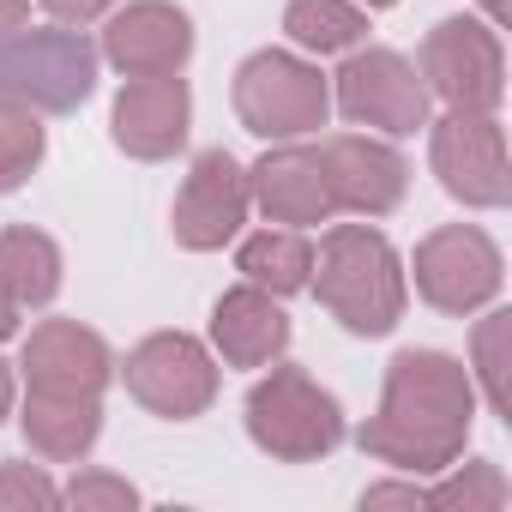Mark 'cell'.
<instances>
[{
  "label": "cell",
  "mask_w": 512,
  "mask_h": 512,
  "mask_svg": "<svg viewBox=\"0 0 512 512\" xmlns=\"http://www.w3.org/2000/svg\"><path fill=\"white\" fill-rule=\"evenodd\" d=\"M476 422V380L446 350H404L386 368L380 410L362 422V452L404 470V476H440L464 458Z\"/></svg>",
  "instance_id": "cell-1"
},
{
  "label": "cell",
  "mask_w": 512,
  "mask_h": 512,
  "mask_svg": "<svg viewBox=\"0 0 512 512\" xmlns=\"http://www.w3.org/2000/svg\"><path fill=\"white\" fill-rule=\"evenodd\" d=\"M308 284H314L320 308L356 338H386L404 320V266H398L392 241L368 223H332L326 229Z\"/></svg>",
  "instance_id": "cell-2"
},
{
  "label": "cell",
  "mask_w": 512,
  "mask_h": 512,
  "mask_svg": "<svg viewBox=\"0 0 512 512\" xmlns=\"http://www.w3.org/2000/svg\"><path fill=\"white\" fill-rule=\"evenodd\" d=\"M247 440L278 464H320L344 440V410L308 368H272L247 392Z\"/></svg>",
  "instance_id": "cell-3"
},
{
  "label": "cell",
  "mask_w": 512,
  "mask_h": 512,
  "mask_svg": "<svg viewBox=\"0 0 512 512\" xmlns=\"http://www.w3.org/2000/svg\"><path fill=\"white\" fill-rule=\"evenodd\" d=\"M97 91V49L85 31L55 25V31H7L0 37V97L25 103L37 115H73Z\"/></svg>",
  "instance_id": "cell-4"
},
{
  "label": "cell",
  "mask_w": 512,
  "mask_h": 512,
  "mask_svg": "<svg viewBox=\"0 0 512 512\" xmlns=\"http://www.w3.org/2000/svg\"><path fill=\"white\" fill-rule=\"evenodd\" d=\"M235 115L260 139H302V133L326 127L332 85L320 79L314 61H302L290 49H260L235 73Z\"/></svg>",
  "instance_id": "cell-5"
},
{
  "label": "cell",
  "mask_w": 512,
  "mask_h": 512,
  "mask_svg": "<svg viewBox=\"0 0 512 512\" xmlns=\"http://www.w3.org/2000/svg\"><path fill=\"white\" fill-rule=\"evenodd\" d=\"M422 85L428 97H440L452 115H494L506 97V55L494 25L476 19H440L422 37Z\"/></svg>",
  "instance_id": "cell-6"
},
{
  "label": "cell",
  "mask_w": 512,
  "mask_h": 512,
  "mask_svg": "<svg viewBox=\"0 0 512 512\" xmlns=\"http://www.w3.org/2000/svg\"><path fill=\"white\" fill-rule=\"evenodd\" d=\"M121 380L163 422H193L217 398V362L187 332H151L145 344H133L127 362H121Z\"/></svg>",
  "instance_id": "cell-7"
},
{
  "label": "cell",
  "mask_w": 512,
  "mask_h": 512,
  "mask_svg": "<svg viewBox=\"0 0 512 512\" xmlns=\"http://www.w3.org/2000/svg\"><path fill=\"white\" fill-rule=\"evenodd\" d=\"M332 103L344 109L350 127H374V133H416L428 127V85L422 73L398 55V49H350L344 67H338V91Z\"/></svg>",
  "instance_id": "cell-8"
},
{
  "label": "cell",
  "mask_w": 512,
  "mask_h": 512,
  "mask_svg": "<svg viewBox=\"0 0 512 512\" xmlns=\"http://www.w3.org/2000/svg\"><path fill=\"white\" fill-rule=\"evenodd\" d=\"M416 296L440 314H476L500 296L506 266H500V247L476 229V223H446L416 247Z\"/></svg>",
  "instance_id": "cell-9"
},
{
  "label": "cell",
  "mask_w": 512,
  "mask_h": 512,
  "mask_svg": "<svg viewBox=\"0 0 512 512\" xmlns=\"http://www.w3.org/2000/svg\"><path fill=\"white\" fill-rule=\"evenodd\" d=\"M428 163L440 175V187L470 205V211H494L512 199V169H506V133L494 115H446L428 127Z\"/></svg>",
  "instance_id": "cell-10"
},
{
  "label": "cell",
  "mask_w": 512,
  "mask_h": 512,
  "mask_svg": "<svg viewBox=\"0 0 512 512\" xmlns=\"http://www.w3.org/2000/svg\"><path fill=\"white\" fill-rule=\"evenodd\" d=\"M247 205H253L247 169L217 145V151H199V157H193V169H187V181H181V193H175L169 229H175V241H181L187 253H217V247L247 223Z\"/></svg>",
  "instance_id": "cell-11"
},
{
  "label": "cell",
  "mask_w": 512,
  "mask_h": 512,
  "mask_svg": "<svg viewBox=\"0 0 512 512\" xmlns=\"http://www.w3.org/2000/svg\"><path fill=\"white\" fill-rule=\"evenodd\" d=\"M193 55V19L169 0H133L103 25V49L97 61H109L121 79H157V73H181Z\"/></svg>",
  "instance_id": "cell-12"
},
{
  "label": "cell",
  "mask_w": 512,
  "mask_h": 512,
  "mask_svg": "<svg viewBox=\"0 0 512 512\" xmlns=\"http://www.w3.org/2000/svg\"><path fill=\"white\" fill-rule=\"evenodd\" d=\"M187 127H193V97H187V79L181 73H157V79H127L115 91V109H109V133L127 157L139 163H163L187 145Z\"/></svg>",
  "instance_id": "cell-13"
},
{
  "label": "cell",
  "mask_w": 512,
  "mask_h": 512,
  "mask_svg": "<svg viewBox=\"0 0 512 512\" xmlns=\"http://www.w3.org/2000/svg\"><path fill=\"white\" fill-rule=\"evenodd\" d=\"M320 169H326V187H332V205L338 211H356V217H386L404 205V187H410V163L386 145V139H368V133H338V139H320Z\"/></svg>",
  "instance_id": "cell-14"
},
{
  "label": "cell",
  "mask_w": 512,
  "mask_h": 512,
  "mask_svg": "<svg viewBox=\"0 0 512 512\" xmlns=\"http://www.w3.org/2000/svg\"><path fill=\"white\" fill-rule=\"evenodd\" d=\"M247 193L266 211V223H284V229H314L338 211L332 187H326V169H320V151L296 145V139H278L247 169Z\"/></svg>",
  "instance_id": "cell-15"
},
{
  "label": "cell",
  "mask_w": 512,
  "mask_h": 512,
  "mask_svg": "<svg viewBox=\"0 0 512 512\" xmlns=\"http://www.w3.org/2000/svg\"><path fill=\"white\" fill-rule=\"evenodd\" d=\"M25 386L31 392H79V398H103V386L115 380V356L109 344L79 326V320H43L25 338Z\"/></svg>",
  "instance_id": "cell-16"
},
{
  "label": "cell",
  "mask_w": 512,
  "mask_h": 512,
  "mask_svg": "<svg viewBox=\"0 0 512 512\" xmlns=\"http://www.w3.org/2000/svg\"><path fill=\"white\" fill-rule=\"evenodd\" d=\"M211 350L229 368H266V362H278L290 350V314L278 308L272 290H260V284L241 278L211 308Z\"/></svg>",
  "instance_id": "cell-17"
},
{
  "label": "cell",
  "mask_w": 512,
  "mask_h": 512,
  "mask_svg": "<svg viewBox=\"0 0 512 512\" xmlns=\"http://www.w3.org/2000/svg\"><path fill=\"white\" fill-rule=\"evenodd\" d=\"M19 428L31 440L37 458L49 464H73L97 446L103 434V398H79V392H31L25 386V410H19Z\"/></svg>",
  "instance_id": "cell-18"
},
{
  "label": "cell",
  "mask_w": 512,
  "mask_h": 512,
  "mask_svg": "<svg viewBox=\"0 0 512 512\" xmlns=\"http://www.w3.org/2000/svg\"><path fill=\"white\" fill-rule=\"evenodd\" d=\"M0 284L13 290L19 308H43L61 296V247L55 235L19 223V229H0Z\"/></svg>",
  "instance_id": "cell-19"
},
{
  "label": "cell",
  "mask_w": 512,
  "mask_h": 512,
  "mask_svg": "<svg viewBox=\"0 0 512 512\" xmlns=\"http://www.w3.org/2000/svg\"><path fill=\"white\" fill-rule=\"evenodd\" d=\"M235 272H241L247 284L272 290V296H296V290H308V278H314V247H308L302 229H284V223H278V229H260V235L241 241Z\"/></svg>",
  "instance_id": "cell-20"
},
{
  "label": "cell",
  "mask_w": 512,
  "mask_h": 512,
  "mask_svg": "<svg viewBox=\"0 0 512 512\" xmlns=\"http://www.w3.org/2000/svg\"><path fill=\"white\" fill-rule=\"evenodd\" d=\"M284 31L308 55H350L368 37V7H356V0H290Z\"/></svg>",
  "instance_id": "cell-21"
},
{
  "label": "cell",
  "mask_w": 512,
  "mask_h": 512,
  "mask_svg": "<svg viewBox=\"0 0 512 512\" xmlns=\"http://www.w3.org/2000/svg\"><path fill=\"white\" fill-rule=\"evenodd\" d=\"M446 470H452V464H446ZM506 500H512V488H506L500 464H488V458H470V464L452 470L446 482L422 488V506H434V512H500Z\"/></svg>",
  "instance_id": "cell-22"
},
{
  "label": "cell",
  "mask_w": 512,
  "mask_h": 512,
  "mask_svg": "<svg viewBox=\"0 0 512 512\" xmlns=\"http://www.w3.org/2000/svg\"><path fill=\"white\" fill-rule=\"evenodd\" d=\"M43 151H49V133H43L37 109H25V103H7V97H0V193L25 187V181L37 175Z\"/></svg>",
  "instance_id": "cell-23"
},
{
  "label": "cell",
  "mask_w": 512,
  "mask_h": 512,
  "mask_svg": "<svg viewBox=\"0 0 512 512\" xmlns=\"http://www.w3.org/2000/svg\"><path fill=\"white\" fill-rule=\"evenodd\" d=\"M470 356H476V374H470V380H482L488 410H494V416H512V380H506V368H512V314H506V308H494V314L476 326Z\"/></svg>",
  "instance_id": "cell-24"
},
{
  "label": "cell",
  "mask_w": 512,
  "mask_h": 512,
  "mask_svg": "<svg viewBox=\"0 0 512 512\" xmlns=\"http://www.w3.org/2000/svg\"><path fill=\"white\" fill-rule=\"evenodd\" d=\"M61 506H79V512H133L139 506V488L127 476H109V470H79L61 488Z\"/></svg>",
  "instance_id": "cell-25"
},
{
  "label": "cell",
  "mask_w": 512,
  "mask_h": 512,
  "mask_svg": "<svg viewBox=\"0 0 512 512\" xmlns=\"http://www.w3.org/2000/svg\"><path fill=\"white\" fill-rule=\"evenodd\" d=\"M7 506L49 512V506H61V488L43 476V464H0V512Z\"/></svg>",
  "instance_id": "cell-26"
},
{
  "label": "cell",
  "mask_w": 512,
  "mask_h": 512,
  "mask_svg": "<svg viewBox=\"0 0 512 512\" xmlns=\"http://www.w3.org/2000/svg\"><path fill=\"white\" fill-rule=\"evenodd\" d=\"M380 506H410V512H422V482H380V488H368V494H362V512H380Z\"/></svg>",
  "instance_id": "cell-27"
},
{
  "label": "cell",
  "mask_w": 512,
  "mask_h": 512,
  "mask_svg": "<svg viewBox=\"0 0 512 512\" xmlns=\"http://www.w3.org/2000/svg\"><path fill=\"white\" fill-rule=\"evenodd\" d=\"M43 7L55 13V25H91V19H103L115 0H43Z\"/></svg>",
  "instance_id": "cell-28"
},
{
  "label": "cell",
  "mask_w": 512,
  "mask_h": 512,
  "mask_svg": "<svg viewBox=\"0 0 512 512\" xmlns=\"http://www.w3.org/2000/svg\"><path fill=\"white\" fill-rule=\"evenodd\" d=\"M31 25V0H0V37Z\"/></svg>",
  "instance_id": "cell-29"
},
{
  "label": "cell",
  "mask_w": 512,
  "mask_h": 512,
  "mask_svg": "<svg viewBox=\"0 0 512 512\" xmlns=\"http://www.w3.org/2000/svg\"><path fill=\"white\" fill-rule=\"evenodd\" d=\"M19 314H25V308L13 302V290H7V284H0V344H7V338L19 332Z\"/></svg>",
  "instance_id": "cell-30"
},
{
  "label": "cell",
  "mask_w": 512,
  "mask_h": 512,
  "mask_svg": "<svg viewBox=\"0 0 512 512\" xmlns=\"http://www.w3.org/2000/svg\"><path fill=\"white\" fill-rule=\"evenodd\" d=\"M7 410H13V374H7V362H0V422H7Z\"/></svg>",
  "instance_id": "cell-31"
},
{
  "label": "cell",
  "mask_w": 512,
  "mask_h": 512,
  "mask_svg": "<svg viewBox=\"0 0 512 512\" xmlns=\"http://www.w3.org/2000/svg\"><path fill=\"white\" fill-rule=\"evenodd\" d=\"M356 7H398V0H356Z\"/></svg>",
  "instance_id": "cell-32"
}]
</instances>
